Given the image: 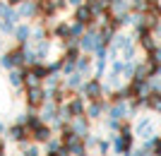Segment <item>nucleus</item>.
Masks as SVG:
<instances>
[{
    "label": "nucleus",
    "instance_id": "1",
    "mask_svg": "<svg viewBox=\"0 0 161 156\" xmlns=\"http://www.w3.org/2000/svg\"><path fill=\"white\" fill-rule=\"evenodd\" d=\"M113 91V89L108 87L106 82L101 79V77H89L87 82H84V87L80 89V94L87 99V101H96V99H103V96H108Z\"/></svg>",
    "mask_w": 161,
    "mask_h": 156
},
{
    "label": "nucleus",
    "instance_id": "2",
    "mask_svg": "<svg viewBox=\"0 0 161 156\" xmlns=\"http://www.w3.org/2000/svg\"><path fill=\"white\" fill-rule=\"evenodd\" d=\"M51 99V91H48L43 84H36V87H24V103L27 108L31 110H41V106Z\"/></svg>",
    "mask_w": 161,
    "mask_h": 156
},
{
    "label": "nucleus",
    "instance_id": "3",
    "mask_svg": "<svg viewBox=\"0 0 161 156\" xmlns=\"http://www.w3.org/2000/svg\"><path fill=\"white\" fill-rule=\"evenodd\" d=\"M5 137H7V142H14L17 147H22V144H29V142H31V130H29L24 122L14 120L12 125L7 127Z\"/></svg>",
    "mask_w": 161,
    "mask_h": 156
},
{
    "label": "nucleus",
    "instance_id": "4",
    "mask_svg": "<svg viewBox=\"0 0 161 156\" xmlns=\"http://www.w3.org/2000/svg\"><path fill=\"white\" fill-rule=\"evenodd\" d=\"M108 108H111V99L103 96V99H96V101H87V118L92 122L103 120L108 116Z\"/></svg>",
    "mask_w": 161,
    "mask_h": 156
},
{
    "label": "nucleus",
    "instance_id": "5",
    "mask_svg": "<svg viewBox=\"0 0 161 156\" xmlns=\"http://www.w3.org/2000/svg\"><path fill=\"white\" fill-rule=\"evenodd\" d=\"M51 39L58 41V43H70V41H77V39H72V27H70V22H67V19L53 22V27H51Z\"/></svg>",
    "mask_w": 161,
    "mask_h": 156
},
{
    "label": "nucleus",
    "instance_id": "6",
    "mask_svg": "<svg viewBox=\"0 0 161 156\" xmlns=\"http://www.w3.org/2000/svg\"><path fill=\"white\" fill-rule=\"evenodd\" d=\"M72 19L75 22H82L87 29H92V27H99V17L94 14V10L84 3V5H77L75 7V12H72Z\"/></svg>",
    "mask_w": 161,
    "mask_h": 156
},
{
    "label": "nucleus",
    "instance_id": "7",
    "mask_svg": "<svg viewBox=\"0 0 161 156\" xmlns=\"http://www.w3.org/2000/svg\"><path fill=\"white\" fill-rule=\"evenodd\" d=\"M135 137H140V139H152V137H156V127H154V120L149 116H142L135 120Z\"/></svg>",
    "mask_w": 161,
    "mask_h": 156
},
{
    "label": "nucleus",
    "instance_id": "8",
    "mask_svg": "<svg viewBox=\"0 0 161 156\" xmlns=\"http://www.w3.org/2000/svg\"><path fill=\"white\" fill-rule=\"evenodd\" d=\"M77 43H80L82 53H94L96 48H99V27L87 29V31L77 39Z\"/></svg>",
    "mask_w": 161,
    "mask_h": 156
},
{
    "label": "nucleus",
    "instance_id": "9",
    "mask_svg": "<svg viewBox=\"0 0 161 156\" xmlns=\"http://www.w3.org/2000/svg\"><path fill=\"white\" fill-rule=\"evenodd\" d=\"M51 137H55V130H53V125H51V122H41L39 127L31 130V142L41 144V147H43Z\"/></svg>",
    "mask_w": 161,
    "mask_h": 156
},
{
    "label": "nucleus",
    "instance_id": "10",
    "mask_svg": "<svg viewBox=\"0 0 161 156\" xmlns=\"http://www.w3.org/2000/svg\"><path fill=\"white\" fill-rule=\"evenodd\" d=\"M108 118H115V120H132V118H130V101L111 103V108H108Z\"/></svg>",
    "mask_w": 161,
    "mask_h": 156
},
{
    "label": "nucleus",
    "instance_id": "11",
    "mask_svg": "<svg viewBox=\"0 0 161 156\" xmlns=\"http://www.w3.org/2000/svg\"><path fill=\"white\" fill-rule=\"evenodd\" d=\"M31 36H34V27L29 22H19L12 39H14V43H31Z\"/></svg>",
    "mask_w": 161,
    "mask_h": 156
},
{
    "label": "nucleus",
    "instance_id": "12",
    "mask_svg": "<svg viewBox=\"0 0 161 156\" xmlns=\"http://www.w3.org/2000/svg\"><path fill=\"white\" fill-rule=\"evenodd\" d=\"M17 10H19L22 19H27V22L29 19H39V0H24Z\"/></svg>",
    "mask_w": 161,
    "mask_h": 156
},
{
    "label": "nucleus",
    "instance_id": "13",
    "mask_svg": "<svg viewBox=\"0 0 161 156\" xmlns=\"http://www.w3.org/2000/svg\"><path fill=\"white\" fill-rule=\"evenodd\" d=\"M77 72L87 77H94V53H82L80 60H77Z\"/></svg>",
    "mask_w": 161,
    "mask_h": 156
},
{
    "label": "nucleus",
    "instance_id": "14",
    "mask_svg": "<svg viewBox=\"0 0 161 156\" xmlns=\"http://www.w3.org/2000/svg\"><path fill=\"white\" fill-rule=\"evenodd\" d=\"M84 82H87V77L82 75V72H72V75H67L63 77V84H65L72 94H80V89L84 87Z\"/></svg>",
    "mask_w": 161,
    "mask_h": 156
},
{
    "label": "nucleus",
    "instance_id": "15",
    "mask_svg": "<svg viewBox=\"0 0 161 156\" xmlns=\"http://www.w3.org/2000/svg\"><path fill=\"white\" fill-rule=\"evenodd\" d=\"M17 120H19V122H24V125H27L29 130L39 127L41 122H43V120H41V113H39V110H31V108H27L24 113H19V116H17Z\"/></svg>",
    "mask_w": 161,
    "mask_h": 156
},
{
    "label": "nucleus",
    "instance_id": "16",
    "mask_svg": "<svg viewBox=\"0 0 161 156\" xmlns=\"http://www.w3.org/2000/svg\"><path fill=\"white\" fill-rule=\"evenodd\" d=\"M7 84L14 89V91H24V70L14 67L7 72Z\"/></svg>",
    "mask_w": 161,
    "mask_h": 156
},
{
    "label": "nucleus",
    "instance_id": "17",
    "mask_svg": "<svg viewBox=\"0 0 161 156\" xmlns=\"http://www.w3.org/2000/svg\"><path fill=\"white\" fill-rule=\"evenodd\" d=\"M70 125H72V130L77 132V137H82V139H84V137H87L89 132H92V120H89L87 116H80V118H75V120L70 122Z\"/></svg>",
    "mask_w": 161,
    "mask_h": 156
},
{
    "label": "nucleus",
    "instance_id": "18",
    "mask_svg": "<svg viewBox=\"0 0 161 156\" xmlns=\"http://www.w3.org/2000/svg\"><path fill=\"white\" fill-rule=\"evenodd\" d=\"M41 120L43 122H53L55 118H58V103L55 101H51V99H48L46 103H43V106H41Z\"/></svg>",
    "mask_w": 161,
    "mask_h": 156
},
{
    "label": "nucleus",
    "instance_id": "19",
    "mask_svg": "<svg viewBox=\"0 0 161 156\" xmlns=\"http://www.w3.org/2000/svg\"><path fill=\"white\" fill-rule=\"evenodd\" d=\"M0 67L5 70V72H10V70L17 67V55H14V48L3 51V55H0Z\"/></svg>",
    "mask_w": 161,
    "mask_h": 156
},
{
    "label": "nucleus",
    "instance_id": "20",
    "mask_svg": "<svg viewBox=\"0 0 161 156\" xmlns=\"http://www.w3.org/2000/svg\"><path fill=\"white\" fill-rule=\"evenodd\" d=\"M147 108L154 110V113H161V91L152 89V91L147 94Z\"/></svg>",
    "mask_w": 161,
    "mask_h": 156
},
{
    "label": "nucleus",
    "instance_id": "21",
    "mask_svg": "<svg viewBox=\"0 0 161 156\" xmlns=\"http://www.w3.org/2000/svg\"><path fill=\"white\" fill-rule=\"evenodd\" d=\"M108 60L111 58H94V77H106V72H108Z\"/></svg>",
    "mask_w": 161,
    "mask_h": 156
},
{
    "label": "nucleus",
    "instance_id": "22",
    "mask_svg": "<svg viewBox=\"0 0 161 156\" xmlns=\"http://www.w3.org/2000/svg\"><path fill=\"white\" fill-rule=\"evenodd\" d=\"M96 154H99V156H111V154H113V142H111V137H101V139H99Z\"/></svg>",
    "mask_w": 161,
    "mask_h": 156
},
{
    "label": "nucleus",
    "instance_id": "23",
    "mask_svg": "<svg viewBox=\"0 0 161 156\" xmlns=\"http://www.w3.org/2000/svg\"><path fill=\"white\" fill-rule=\"evenodd\" d=\"M58 137H60V142H63V144H70V142H75V139H77V132H75V130H72V125L67 122L65 127H63L60 132H58Z\"/></svg>",
    "mask_w": 161,
    "mask_h": 156
},
{
    "label": "nucleus",
    "instance_id": "24",
    "mask_svg": "<svg viewBox=\"0 0 161 156\" xmlns=\"http://www.w3.org/2000/svg\"><path fill=\"white\" fill-rule=\"evenodd\" d=\"M103 127H106V132L108 135H115V132H120V127H123V120H115V118H103Z\"/></svg>",
    "mask_w": 161,
    "mask_h": 156
},
{
    "label": "nucleus",
    "instance_id": "25",
    "mask_svg": "<svg viewBox=\"0 0 161 156\" xmlns=\"http://www.w3.org/2000/svg\"><path fill=\"white\" fill-rule=\"evenodd\" d=\"M120 77H123V75H118V72H113V70H108V72H106V79H103V82H106L111 89H118V87H123Z\"/></svg>",
    "mask_w": 161,
    "mask_h": 156
},
{
    "label": "nucleus",
    "instance_id": "26",
    "mask_svg": "<svg viewBox=\"0 0 161 156\" xmlns=\"http://www.w3.org/2000/svg\"><path fill=\"white\" fill-rule=\"evenodd\" d=\"M60 147H63V142H60V137L55 135V137H51V139L43 144V151H46V154H51V151H58Z\"/></svg>",
    "mask_w": 161,
    "mask_h": 156
},
{
    "label": "nucleus",
    "instance_id": "27",
    "mask_svg": "<svg viewBox=\"0 0 161 156\" xmlns=\"http://www.w3.org/2000/svg\"><path fill=\"white\" fill-rule=\"evenodd\" d=\"M70 27H72V39H80V36L87 31V27H84L82 22H75V19L70 22Z\"/></svg>",
    "mask_w": 161,
    "mask_h": 156
},
{
    "label": "nucleus",
    "instance_id": "28",
    "mask_svg": "<svg viewBox=\"0 0 161 156\" xmlns=\"http://www.w3.org/2000/svg\"><path fill=\"white\" fill-rule=\"evenodd\" d=\"M99 139H101V137H96L94 132H89V135L84 137V144H87V149H89V151H94L96 147H99Z\"/></svg>",
    "mask_w": 161,
    "mask_h": 156
},
{
    "label": "nucleus",
    "instance_id": "29",
    "mask_svg": "<svg viewBox=\"0 0 161 156\" xmlns=\"http://www.w3.org/2000/svg\"><path fill=\"white\" fill-rule=\"evenodd\" d=\"M152 31H154V36L161 41V19H156L154 22V27H152Z\"/></svg>",
    "mask_w": 161,
    "mask_h": 156
},
{
    "label": "nucleus",
    "instance_id": "30",
    "mask_svg": "<svg viewBox=\"0 0 161 156\" xmlns=\"http://www.w3.org/2000/svg\"><path fill=\"white\" fill-rule=\"evenodd\" d=\"M0 154H7V137L0 135Z\"/></svg>",
    "mask_w": 161,
    "mask_h": 156
},
{
    "label": "nucleus",
    "instance_id": "31",
    "mask_svg": "<svg viewBox=\"0 0 161 156\" xmlns=\"http://www.w3.org/2000/svg\"><path fill=\"white\" fill-rule=\"evenodd\" d=\"M70 3V7H77V5H84V0H67Z\"/></svg>",
    "mask_w": 161,
    "mask_h": 156
},
{
    "label": "nucleus",
    "instance_id": "32",
    "mask_svg": "<svg viewBox=\"0 0 161 156\" xmlns=\"http://www.w3.org/2000/svg\"><path fill=\"white\" fill-rule=\"evenodd\" d=\"M0 55H3V41H0Z\"/></svg>",
    "mask_w": 161,
    "mask_h": 156
},
{
    "label": "nucleus",
    "instance_id": "33",
    "mask_svg": "<svg viewBox=\"0 0 161 156\" xmlns=\"http://www.w3.org/2000/svg\"><path fill=\"white\" fill-rule=\"evenodd\" d=\"M84 156H92V151H87V154H84Z\"/></svg>",
    "mask_w": 161,
    "mask_h": 156
},
{
    "label": "nucleus",
    "instance_id": "34",
    "mask_svg": "<svg viewBox=\"0 0 161 156\" xmlns=\"http://www.w3.org/2000/svg\"><path fill=\"white\" fill-rule=\"evenodd\" d=\"M0 156H7V154H0Z\"/></svg>",
    "mask_w": 161,
    "mask_h": 156
},
{
    "label": "nucleus",
    "instance_id": "35",
    "mask_svg": "<svg viewBox=\"0 0 161 156\" xmlns=\"http://www.w3.org/2000/svg\"><path fill=\"white\" fill-rule=\"evenodd\" d=\"M41 156H46V154H41Z\"/></svg>",
    "mask_w": 161,
    "mask_h": 156
},
{
    "label": "nucleus",
    "instance_id": "36",
    "mask_svg": "<svg viewBox=\"0 0 161 156\" xmlns=\"http://www.w3.org/2000/svg\"><path fill=\"white\" fill-rule=\"evenodd\" d=\"M159 156H161V154H159Z\"/></svg>",
    "mask_w": 161,
    "mask_h": 156
}]
</instances>
